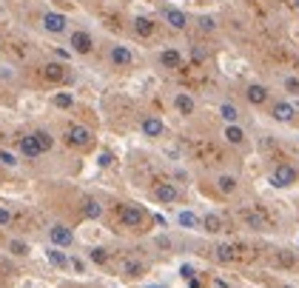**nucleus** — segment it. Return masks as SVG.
Listing matches in <instances>:
<instances>
[{"instance_id":"7c9ffc66","label":"nucleus","mask_w":299,"mask_h":288,"mask_svg":"<svg viewBox=\"0 0 299 288\" xmlns=\"http://www.w3.org/2000/svg\"><path fill=\"white\" fill-rule=\"evenodd\" d=\"M49 262H52V265H69V260H66V254L63 251H57V248H52V251H49Z\"/></svg>"},{"instance_id":"412c9836","label":"nucleus","mask_w":299,"mask_h":288,"mask_svg":"<svg viewBox=\"0 0 299 288\" xmlns=\"http://www.w3.org/2000/svg\"><path fill=\"white\" fill-rule=\"evenodd\" d=\"M123 274L125 277H142L145 274V265L140 260H125L123 262Z\"/></svg>"},{"instance_id":"20e7f679","label":"nucleus","mask_w":299,"mask_h":288,"mask_svg":"<svg viewBox=\"0 0 299 288\" xmlns=\"http://www.w3.org/2000/svg\"><path fill=\"white\" fill-rule=\"evenodd\" d=\"M66 15H60V12H46L43 15V29L49 32V35H60V32H66Z\"/></svg>"},{"instance_id":"dca6fc26","label":"nucleus","mask_w":299,"mask_h":288,"mask_svg":"<svg viewBox=\"0 0 299 288\" xmlns=\"http://www.w3.org/2000/svg\"><path fill=\"white\" fill-rule=\"evenodd\" d=\"M20 151H23V154H26V157H40V154H43V151H40V146H37V140L32 137V134H26V137H20Z\"/></svg>"},{"instance_id":"b1692460","label":"nucleus","mask_w":299,"mask_h":288,"mask_svg":"<svg viewBox=\"0 0 299 288\" xmlns=\"http://www.w3.org/2000/svg\"><path fill=\"white\" fill-rule=\"evenodd\" d=\"M214 257L220 262H234L237 251H234V245H217V248H214Z\"/></svg>"},{"instance_id":"1a4fd4ad","label":"nucleus","mask_w":299,"mask_h":288,"mask_svg":"<svg viewBox=\"0 0 299 288\" xmlns=\"http://www.w3.org/2000/svg\"><path fill=\"white\" fill-rule=\"evenodd\" d=\"M154 197H157L160 203H174L177 197H180V191H177L171 183H157L154 185Z\"/></svg>"},{"instance_id":"6ab92c4d","label":"nucleus","mask_w":299,"mask_h":288,"mask_svg":"<svg viewBox=\"0 0 299 288\" xmlns=\"http://www.w3.org/2000/svg\"><path fill=\"white\" fill-rule=\"evenodd\" d=\"M242 217H245V223H248L251 228H256V231L268 228V220H265V214H262V211H245Z\"/></svg>"},{"instance_id":"a19ab883","label":"nucleus","mask_w":299,"mask_h":288,"mask_svg":"<svg viewBox=\"0 0 299 288\" xmlns=\"http://www.w3.org/2000/svg\"><path fill=\"white\" fill-rule=\"evenodd\" d=\"M282 288H293V285H282Z\"/></svg>"},{"instance_id":"6e6552de","label":"nucleus","mask_w":299,"mask_h":288,"mask_svg":"<svg viewBox=\"0 0 299 288\" xmlns=\"http://www.w3.org/2000/svg\"><path fill=\"white\" fill-rule=\"evenodd\" d=\"M43 77L49 80V83H63L69 74H66V66H60V63H46V66H43Z\"/></svg>"},{"instance_id":"9b49d317","label":"nucleus","mask_w":299,"mask_h":288,"mask_svg":"<svg viewBox=\"0 0 299 288\" xmlns=\"http://www.w3.org/2000/svg\"><path fill=\"white\" fill-rule=\"evenodd\" d=\"M222 137L228 140L231 146H242V143H245V131L239 129L237 123H228V126H225V131H222Z\"/></svg>"},{"instance_id":"f257e3e1","label":"nucleus","mask_w":299,"mask_h":288,"mask_svg":"<svg viewBox=\"0 0 299 288\" xmlns=\"http://www.w3.org/2000/svg\"><path fill=\"white\" fill-rule=\"evenodd\" d=\"M296 180H299V171L293 166H288V163H279L271 174V183L276 185V188H288V185H293Z\"/></svg>"},{"instance_id":"473e14b6","label":"nucleus","mask_w":299,"mask_h":288,"mask_svg":"<svg viewBox=\"0 0 299 288\" xmlns=\"http://www.w3.org/2000/svg\"><path fill=\"white\" fill-rule=\"evenodd\" d=\"M200 29H203V32H214L217 23H214V18H200Z\"/></svg>"},{"instance_id":"72a5a7b5","label":"nucleus","mask_w":299,"mask_h":288,"mask_svg":"<svg viewBox=\"0 0 299 288\" xmlns=\"http://www.w3.org/2000/svg\"><path fill=\"white\" fill-rule=\"evenodd\" d=\"M0 163H3V166H18L15 154H9V151H0Z\"/></svg>"},{"instance_id":"f8f14e48","label":"nucleus","mask_w":299,"mask_h":288,"mask_svg":"<svg viewBox=\"0 0 299 288\" xmlns=\"http://www.w3.org/2000/svg\"><path fill=\"white\" fill-rule=\"evenodd\" d=\"M245 97H248V103L262 106L265 100H268V88L259 86V83H254V86H248V88H245Z\"/></svg>"},{"instance_id":"c756f323","label":"nucleus","mask_w":299,"mask_h":288,"mask_svg":"<svg viewBox=\"0 0 299 288\" xmlns=\"http://www.w3.org/2000/svg\"><path fill=\"white\" fill-rule=\"evenodd\" d=\"M180 226L197 228V226H200V220H197V214H191V211H180Z\"/></svg>"},{"instance_id":"39448f33","label":"nucleus","mask_w":299,"mask_h":288,"mask_svg":"<svg viewBox=\"0 0 299 288\" xmlns=\"http://www.w3.org/2000/svg\"><path fill=\"white\" fill-rule=\"evenodd\" d=\"M49 240H52V245H60V248H66V245H71L74 243V234H71V228H66V226H52L49 228Z\"/></svg>"},{"instance_id":"e433bc0d","label":"nucleus","mask_w":299,"mask_h":288,"mask_svg":"<svg viewBox=\"0 0 299 288\" xmlns=\"http://www.w3.org/2000/svg\"><path fill=\"white\" fill-rule=\"evenodd\" d=\"M180 274H183V279H188V282H191V279H197V277H194L191 265H183V268H180Z\"/></svg>"},{"instance_id":"c85d7f7f","label":"nucleus","mask_w":299,"mask_h":288,"mask_svg":"<svg viewBox=\"0 0 299 288\" xmlns=\"http://www.w3.org/2000/svg\"><path fill=\"white\" fill-rule=\"evenodd\" d=\"M54 106H57V109H71V106H74V97H71L69 91H60V94H54Z\"/></svg>"},{"instance_id":"aec40b11","label":"nucleus","mask_w":299,"mask_h":288,"mask_svg":"<svg viewBox=\"0 0 299 288\" xmlns=\"http://www.w3.org/2000/svg\"><path fill=\"white\" fill-rule=\"evenodd\" d=\"M217 188H220L222 194H234L237 191V177L234 174H220L217 177Z\"/></svg>"},{"instance_id":"423d86ee","label":"nucleus","mask_w":299,"mask_h":288,"mask_svg":"<svg viewBox=\"0 0 299 288\" xmlns=\"http://www.w3.org/2000/svg\"><path fill=\"white\" fill-rule=\"evenodd\" d=\"M71 49L77 54H88L91 49H94V40H91V35L88 32H71Z\"/></svg>"},{"instance_id":"4468645a","label":"nucleus","mask_w":299,"mask_h":288,"mask_svg":"<svg viewBox=\"0 0 299 288\" xmlns=\"http://www.w3.org/2000/svg\"><path fill=\"white\" fill-rule=\"evenodd\" d=\"M80 211H83V217L97 220L100 214H103V206H100V200H94V197H86V200H83V206H80Z\"/></svg>"},{"instance_id":"bb28decb","label":"nucleus","mask_w":299,"mask_h":288,"mask_svg":"<svg viewBox=\"0 0 299 288\" xmlns=\"http://www.w3.org/2000/svg\"><path fill=\"white\" fill-rule=\"evenodd\" d=\"M205 231H211V234H217V231H222V220L217 217V214H208V217L203 220Z\"/></svg>"},{"instance_id":"cd10ccee","label":"nucleus","mask_w":299,"mask_h":288,"mask_svg":"<svg viewBox=\"0 0 299 288\" xmlns=\"http://www.w3.org/2000/svg\"><path fill=\"white\" fill-rule=\"evenodd\" d=\"M88 260L97 262V265H106V262H108V251H106V248H91V251H88Z\"/></svg>"},{"instance_id":"9d476101","label":"nucleus","mask_w":299,"mask_h":288,"mask_svg":"<svg viewBox=\"0 0 299 288\" xmlns=\"http://www.w3.org/2000/svg\"><path fill=\"white\" fill-rule=\"evenodd\" d=\"M163 131H166V123L160 120V117H145L142 120V134L145 137H160Z\"/></svg>"},{"instance_id":"f704fd0d","label":"nucleus","mask_w":299,"mask_h":288,"mask_svg":"<svg viewBox=\"0 0 299 288\" xmlns=\"http://www.w3.org/2000/svg\"><path fill=\"white\" fill-rule=\"evenodd\" d=\"M97 163H100V166L106 168V166H111V163H114V154H111V151H103V154H100V160H97Z\"/></svg>"},{"instance_id":"a878e982","label":"nucleus","mask_w":299,"mask_h":288,"mask_svg":"<svg viewBox=\"0 0 299 288\" xmlns=\"http://www.w3.org/2000/svg\"><path fill=\"white\" fill-rule=\"evenodd\" d=\"M220 114H222V117H225L228 123H237V117H239V109H237L234 103H222V106H220Z\"/></svg>"},{"instance_id":"4c0bfd02","label":"nucleus","mask_w":299,"mask_h":288,"mask_svg":"<svg viewBox=\"0 0 299 288\" xmlns=\"http://www.w3.org/2000/svg\"><path fill=\"white\" fill-rule=\"evenodd\" d=\"M9 220H12L9 209H3V206H0V226H9Z\"/></svg>"},{"instance_id":"58836bf2","label":"nucleus","mask_w":299,"mask_h":288,"mask_svg":"<svg viewBox=\"0 0 299 288\" xmlns=\"http://www.w3.org/2000/svg\"><path fill=\"white\" fill-rule=\"evenodd\" d=\"M214 288H228V282H222V279H214Z\"/></svg>"},{"instance_id":"2eb2a0df","label":"nucleus","mask_w":299,"mask_h":288,"mask_svg":"<svg viewBox=\"0 0 299 288\" xmlns=\"http://www.w3.org/2000/svg\"><path fill=\"white\" fill-rule=\"evenodd\" d=\"M293 114H296V109H293L290 103H273V120L290 123V120H293Z\"/></svg>"},{"instance_id":"4be33fe9","label":"nucleus","mask_w":299,"mask_h":288,"mask_svg":"<svg viewBox=\"0 0 299 288\" xmlns=\"http://www.w3.org/2000/svg\"><path fill=\"white\" fill-rule=\"evenodd\" d=\"M134 32H137L140 37H148L151 32H154V20L151 18H137L134 20Z\"/></svg>"},{"instance_id":"f03ea898","label":"nucleus","mask_w":299,"mask_h":288,"mask_svg":"<svg viewBox=\"0 0 299 288\" xmlns=\"http://www.w3.org/2000/svg\"><path fill=\"white\" fill-rule=\"evenodd\" d=\"M91 129H86V126H69L66 129V143L69 146H74V149H88L91 146Z\"/></svg>"},{"instance_id":"c9c22d12","label":"nucleus","mask_w":299,"mask_h":288,"mask_svg":"<svg viewBox=\"0 0 299 288\" xmlns=\"http://www.w3.org/2000/svg\"><path fill=\"white\" fill-rule=\"evenodd\" d=\"M285 88H288L290 94H299V80L296 77H288V80H285Z\"/></svg>"},{"instance_id":"ea45409f","label":"nucleus","mask_w":299,"mask_h":288,"mask_svg":"<svg viewBox=\"0 0 299 288\" xmlns=\"http://www.w3.org/2000/svg\"><path fill=\"white\" fill-rule=\"evenodd\" d=\"M293 6H296V9H299V0H293Z\"/></svg>"},{"instance_id":"f3484780","label":"nucleus","mask_w":299,"mask_h":288,"mask_svg":"<svg viewBox=\"0 0 299 288\" xmlns=\"http://www.w3.org/2000/svg\"><path fill=\"white\" fill-rule=\"evenodd\" d=\"M160 63L166 66V69H180L183 66V57L177 49H166V52H160Z\"/></svg>"},{"instance_id":"5701e85b","label":"nucleus","mask_w":299,"mask_h":288,"mask_svg":"<svg viewBox=\"0 0 299 288\" xmlns=\"http://www.w3.org/2000/svg\"><path fill=\"white\" fill-rule=\"evenodd\" d=\"M32 137L37 140V146H40V151H52V146H54V140H52V134L49 131H32Z\"/></svg>"},{"instance_id":"7ed1b4c3","label":"nucleus","mask_w":299,"mask_h":288,"mask_svg":"<svg viewBox=\"0 0 299 288\" xmlns=\"http://www.w3.org/2000/svg\"><path fill=\"white\" fill-rule=\"evenodd\" d=\"M142 220H145V211L140 209V206H123L120 209V223L128 228H140Z\"/></svg>"},{"instance_id":"a211bd4d","label":"nucleus","mask_w":299,"mask_h":288,"mask_svg":"<svg viewBox=\"0 0 299 288\" xmlns=\"http://www.w3.org/2000/svg\"><path fill=\"white\" fill-rule=\"evenodd\" d=\"M174 109H177L180 114H191V112H194V97L185 94V91H180V94L174 97Z\"/></svg>"},{"instance_id":"ddd939ff","label":"nucleus","mask_w":299,"mask_h":288,"mask_svg":"<svg viewBox=\"0 0 299 288\" xmlns=\"http://www.w3.org/2000/svg\"><path fill=\"white\" fill-rule=\"evenodd\" d=\"M166 23L180 32V29L188 26V18H185V12H180V9H166Z\"/></svg>"},{"instance_id":"0eeeda50","label":"nucleus","mask_w":299,"mask_h":288,"mask_svg":"<svg viewBox=\"0 0 299 288\" xmlns=\"http://www.w3.org/2000/svg\"><path fill=\"white\" fill-rule=\"evenodd\" d=\"M108 57H111V63H114V66H120V69H125V66H131V63H134V54H131V49H128V46H111Z\"/></svg>"},{"instance_id":"393cba45","label":"nucleus","mask_w":299,"mask_h":288,"mask_svg":"<svg viewBox=\"0 0 299 288\" xmlns=\"http://www.w3.org/2000/svg\"><path fill=\"white\" fill-rule=\"evenodd\" d=\"M276 262H279L282 268H293V265H296V254L288 251V248H282V251L276 254Z\"/></svg>"},{"instance_id":"2f4dec72","label":"nucleus","mask_w":299,"mask_h":288,"mask_svg":"<svg viewBox=\"0 0 299 288\" xmlns=\"http://www.w3.org/2000/svg\"><path fill=\"white\" fill-rule=\"evenodd\" d=\"M9 248H12V254H15V257H26V254H29V245L20 243V240H12Z\"/></svg>"}]
</instances>
